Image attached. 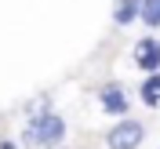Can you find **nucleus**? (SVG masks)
Wrapping results in <instances>:
<instances>
[{"label": "nucleus", "instance_id": "6e6552de", "mask_svg": "<svg viewBox=\"0 0 160 149\" xmlns=\"http://www.w3.org/2000/svg\"><path fill=\"white\" fill-rule=\"evenodd\" d=\"M0 149H15V142H0Z\"/></svg>", "mask_w": 160, "mask_h": 149}, {"label": "nucleus", "instance_id": "20e7f679", "mask_svg": "<svg viewBox=\"0 0 160 149\" xmlns=\"http://www.w3.org/2000/svg\"><path fill=\"white\" fill-rule=\"evenodd\" d=\"M135 66L146 73H157L160 69V40L157 37H146L135 44Z\"/></svg>", "mask_w": 160, "mask_h": 149}, {"label": "nucleus", "instance_id": "f03ea898", "mask_svg": "<svg viewBox=\"0 0 160 149\" xmlns=\"http://www.w3.org/2000/svg\"><path fill=\"white\" fill-rule=\"evenodd\" d=\"M142 138H146V127H142L138 120H131V117H124L117 127L106 135L109 149H138V146H142Z\"/></svg>", "mask_w": 160, "mask_h": 149}, {"label": "nucleus", "instance_id": "0eeeda50", "mask_svg": "<svg viewBox=\"0 0 160 149\" xmlns=\"http://www.w3.org/2000/svg\"><path fill=\"white\" fill-rule=\"evenodd\" d=\"M138 18L149 26V29H160V0H142L138 7Z\"/></svg>", "mask_w": 160, "mask_h": 149}, {"label": "nucleus", "instance_id": "7ed1b4c3", "mask_svg": "<svg viewBox=\"0 0 160 149\" xmlns=\"http://www.w3.org/2000/svg\"><path fill=\"white\" fill-rule=\"evenodd\" d=\"M98 106L109 117H128V109H131V102H128V91H124V84H102V91H98Z\"/></svg>", "mask_w": 160, "mask_h": 149}, {"label": "nucleus", "instance_id": "39448f33", "mask_svg": "<svg viewBox=\"0 0 160 149\" xmlns=\"http://www.w3.org/2000/svg\"><path fill=\"white\" fill-rule=\"evenodd\" d=\"M138 7H142V0H117V4H113V22H117V26L135 22L138 18Z\"/></svg>", "mask_w": 160, "mask_h": 149}, {"label": "nucleus", "instance_id": "423d86ee", "mask_svg": "<svg viewBox=\"0 0 160 149\" xmlns=\"http://www.w3.org/2000/svg\"><path fill=\"white\" fill-rule=\"evenodd\" d=\"M138 95H142V106H160V73H153V77H146L142 80V87H138Z\"/></svg>", "mask_w": 160, "mask_h": 149}, {"label": "nucleus", "instance_id": "f257e3e1", "mask_svg": "<svg viewBox=\"0 0 160 149\" xmlns=\"http://www.w3.org/2000/svg\"><path fill=\"white\" fill-rule=\"evenodd\" d=\"M62 138H66V120L51 109L37 113L22 131V146H29V149H58Z\"/></svg>", "mask_w": 160, "mask_h": 149}]
</instances>
